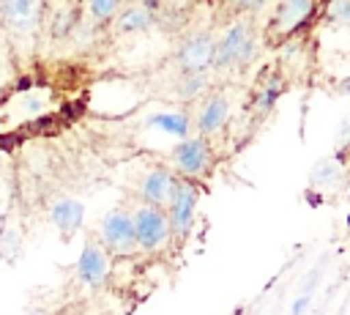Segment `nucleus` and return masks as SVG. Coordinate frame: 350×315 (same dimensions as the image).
I'll list each match as a JSON object with an SVG mask.
<instances>
[{
    "label": "nucleus",
    "mask_w": 350,
    "mask_h": 315,
    "mask_svg": "<svg viewBox=\"0 0 350 315\" xmlns=\"http://www.w3.org/2000/svg\"><path fill=\"white\" fill-rule=\"evenodd\" d=\"M257 55V38L254 30L246 19L232 22L224 36L213 44V60L211 68L216 71H227V68H243L252 63V58Z\"/></svg>",
    "instance_id": "1"
},
{
    "label": "nucleus",
    "mask_w": 350,
    "mask_h": 315,
    "mask_svg": "<svg viewBox=\"0 0 350 315\" xmlns=\"http://www.w3.org/2000/svg\"><path fill=\"white\" fill-rule=\"evenodd\" d=\"M312 11H314V0H284L273 14L271 27L279 36H290L312 16Z\"/></svg>",
    "instance_id": "11"
},
{
    "label": "nucleus",
    "mask_w": 350,
    "mask_h": 315,
    "mask_svg": "<svg viewBox=\"0 0 350 315\" xmlns=\"http://www.w3.org/2000/svg\"><path fill=\"white\" fill-rule=\"evenodd\" d=\"M0 30H3V14H0Z\"/></svg>",
    "instance_id": "22"
},
{
    "label": "nucleus",
    "mask_w": 350,
    "mask_h": 315,
    "mask_svg": "<svg viewBox=\"0 0 350 315\" xmlns=\"http://www.w3.org/2000/svg\"><path fill=\"white\" fill-rule=\"evenodd\" d=\"M120 3H126V0H120Z\"/></svg>",
    "instance_id": "23"
},
{
    "label": "nucleus",
    "mask_w": 350,
    "mask_h": 315,
    "mask_svg": "<svg viewBox=\"0 0 350 315\" xmlns=\"http://www.w3.org/2000/svg\"><path fill=\"white\" fill-rule=\"evenodd\" d=\"M172 164H175V170H178L186 181L205 178V175L211 173V164H213V151H211L208 137H202V134L183 137V140L172 148Z\"/></svg>",
    "instance_id": "3"
},
{
    "label": "nucleus",
    "mask_w": 350,
    "mask_h": 315,
    "mask_svg": "<svg viewBox=\"0 0 350 315\" xmlns=\"http://www.w3.org/2000/svg\"><path fill=\"white\" fill-rule=\"evenodd\" d=\"M82 216H85L82 203H77V200H71V197H63V200L52 203V222H55V227L60 230L63 238H71V236L79 230Z\"/></svg>",
    "instance_id": "12"
},
{
    "label": "nucleus",
    "mask_w": 350,
    "mask_h": 315,
    "mask_svg": "<svg viewBox=\"0 0 350 315\" xmlns=\"http://www.w3.org/2000/svg\"><path fill=\"white\" fill-rule=\"evenodd\" d=\"M131 225H134V238H137V249L145 252H159L172 241V230H170V219L167 211L159 205H148L139 203L131 211Z\"/></svg>",
    "instance_id": "2"
},
{
    "label": "nucleus",
    "mask_w": 350,
    "mask_h": 315,
    "mask_svg": "<svg viewBox=\"0 0 350 315\" xmlns=\"http://www.w3.org/2000/svg\"><path fill=\"white\" fill-rule=\"evenodd\" d=\"M27 315H46L44 310H33V312H27Z\"/></svg>",
    "instance_id": "21"
},
{
    "label": "nucleus",
    "mask_w": 350,
    "mask_h": 315,
    "mask_svg": "<svg viewBox=\"0 0 350 315\" xmlns=\"http://www.w3.org/2000/svg\"><path fill=\"white\" fill-rule=\"evenodd\" d=\"M98 244L107 249V255H134L137 238H134L131 211L126 208L109 211L98 225Z\"/></svg>",
    "instance_id": "5"
},
{
    "label": "nucleus",
    "mask_w": 350,
    "mask_h": 315,
    "mask_svg": "<svg viewBox=\"0 0 350 315\" xmlns=\"http://www.w3.org/2000/svg\"><path fill=\"white\" fill-rule=\"evenodd\" d=\"M153 22V11L148 3H129L120 14H118V30L120 33H131V30H142Z\"/></svg>",
    "instance_id": "13"
},
{
    "label": "nucleus",
    "mask_w": 350,
    "mask_h": 315,
    "mask_svg": "<svg viewBox=\"0 0 350 315\" xmlns=\"http://www.w3.org/2000/svg\"><path fill=\"white\" fill-rule=\"evenodd\" d=\"M213 38L211 33H194L183 38L175 49V63L180 71H208L213 60Z\"/></svg>",
    "instance_id": "7"
},
{
    "label": "nucleus",
    "mask_w": 350,
    "mask_h": 315,
    "mask_svg": "<svg viewBox=\"0 0 350 315\" xmlns=\"http://www.w3.org/2000/svg\"><path fill=\"white\" fill-rule=\"evenodd\" d=\"M235 5H238V11H254V8L265 5V0H235Z\"/></svg>",
    "instance_id": "20"
},
{
    "label": "nucleus",
    "mask_w": 350,
    "mask_h": 315,
    "mask_svg": "<svg viewBox=\"0 0 350 315\" xmlns=\"http://www.w3.org/2000/svg\"><path fill=\"white\" fill-rule=\"evenodd\" d=\"M282 88H284L282 79H279V77H271V79L265 82V88L260 90V96H257V110H260V112H268V110L273 107V101L282 96Z\"/></svg>",
    "instance_id": "16"
},
{
    "label": "nucleus",
    "mask_w": 350,
    "mask_h": 315,
    "mask_svg": "<svg viewBox=\"0 0 350 315\" xmlns=\"http://www.w3.org/2000/svg\"><path fill=\"white\" fill-rule=\"evenodd\" d=\"M208 85H211L208 71H180V79H178L175 90H178L180 101H194L208 90Z\"/></svg>",
    "instance_id": "14"
},
{
    "label": "nucleus",
    "mask_w": 350,
    "mask_h": 315,
    "mask_svg": "<svg viewBox=\"0 0 350 315\" xmlns=\"http://www.w3.org/2000/svg\"><path fill=\"white\" fill-rule=\"evenodd\" d=\"M175 181H178V175H175V173H170L167 167H153V170H148V173H145V178H142V184H139L142 203L164 208V205L170 203V197H172Z\"/></svg>",
    "instance_id": "10"
},
{
    "label": "nucleus",
    "mask_w": 350,
    "mask_h": 315,
    "mask_svg": "<svg viewBox=\"0 0 350 315\" xmlns=\"http://www.w3.org/2000/svg\"><path fill=\"white\" fill-rule=\"evenodd\" d=\"M150 126L172 134V137H189V129H191V118L186 112H159L150 118Z\"/></svg>",
    "instance_id": "15"
},
{
    "label": "nucleus",
    "mask_w": 350,
    "mask_h": 315,
    "mask_svg": "<svg viewBox=\"0 0 350 315\" xmlns=\"http://www.w3.org/2000/svg\"><path fill=\"white\" fill-rule=\"evenodd\" d=\"M44 0H0V14H3V30L11 33H33L41 22Z\"/></svg>",
    "instance_id": "6"
},
{
    "label": "nucleus",
    "mask_w": 350,
    "mask_h": 315,
    "mask_svg": "<svg viewBox=\"0 0 350 315\" xmlns=\"http://www.w3.org/2000/svg\"><path fill=\"white\" fill-rule=\"evenodd\" d=\"M227 121H230V99L224 93H211L194 115L197 134H202V137H211V134L221 131L227 126Z\"/></svg>",
    "instance_id": "9"
},
{
    "label": "nucleus",
    "mask_w": 350,
    "mask_h": 315,
    "mask_svg": "<svg viewBox=\"0 0 350 315\" xmlns=\"http://www.w3.org/2000/svg\"><path fill=\"white\" fill-rule=\"evenodd\" d=\"M197 203H200V192L191 181H175L172 197L164 205L167 219H170V230L172 238H186L194 227V216H197Z\"/></svg>",
    "instance_id": "4"
},
{
    "label": "nucleus",
    "mask_w": 350,
    "mask_h": 315,
    "mask_svg": "<svg viewBox=\"0 0 350 315\" xmlns=\"http://www.w3.org/2000/svg\"><path fill=\"white\" fill-rule=\"evenodd\" d=\"M120 11V0H90V16L96 22H107Z\"/></svg>",
    "instance_id": "17"
},
{
    "label": "nucleus",
    "mask_w": 350,
    "mask_h": 315,
    "mask_svg": "<svg viewBox=\"0 0 350 315\" xmlns=\"http://www.w3.org/2000/svg\"><path fill=\"white\" fill-rule=\"evenodd\" d=\"M347 14H350L347 0H331V3H328V19H331V22L345 25V22H347Z\"/></svg>",
    "instance_id": "18"
},
{
    "label": "nucleus",
    "mask_w": 350,
    "mask_h": 315,
    "mask_svg": "<svg viewBox=\"0 0 350 315\" xmlns=\"http://www.w3.org/2000/svg\"><path fill=\"white\" fill-rule=\"evenodd\" d=\"M77 277L88 285V288H98L107 282L109 277V255L107 249L98 244V238H88L79 257H77Z\"/></svg>",
    "instance_id": "8"
},
{
    "label": "nucleus",
    "mask_w": 350,
    "mask_h": 315,
    "mask_svg": "<svg viewBox=\"0 0 350 315\" xmlns=\"http://www.w3.org/2000/svg\"><path fill=\"white\" fill-rule=\"evenodd\" d=\"M309 301H312V293H304V296L293 304V315H304V310L309 307Z\"/></svg>",
    "instance_id": "19"
}]
</instances>
